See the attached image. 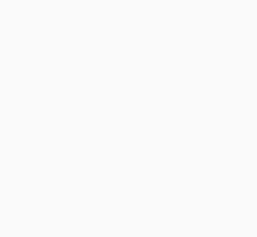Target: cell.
I'll return each mask as SVG.
<instances>
[]
</instances>
